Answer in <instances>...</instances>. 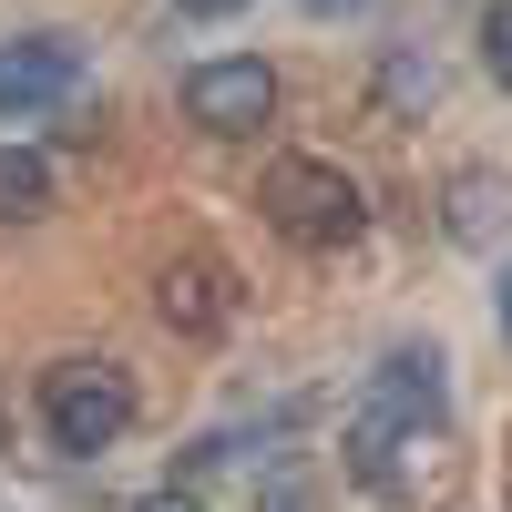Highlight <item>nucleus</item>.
<instances>
[{
	"mask_svg": "<svg viewBox=\"0 0 512 512\" xmlns=\"http://www.w3.org/2000/svg\"><path fill=\"white\" fill-rule=\"evenodd\" d=\"M256 205H267V226L287 246H308V256L359 246V226H369V195L349 185V164H318V154H277L267 185H256Z\"/></svg>",
	"mask_w": 512,
	"mask_h": 512,
	"instance_id": "1",
	"label": "nucleus"
},
{
	"mask_svg": "<svg viewBox=\"0 0 512 512\" xmlns=\"http://www.w3.org/2000/svg\"><path fill=\"white\" fill-rule=\"evenodd\" d=\"M41 431H52L72 461L113 451L123 431H134V379H123L113 359H62L52 379H41Z\"/></svg>",
	"mask_w": 512,
	"mask_h": 512,
	"instance_id": "2",
	"label": "nucleus"
},
{
	"mask_svg": "<svg viewBox=\"0 0 512 512\" xmlns=\"http://www.w3.org/2000/svg\"><path fill=\"white\" fill-rule=\"evenodd\" d=\"M185 123H195V134H226V144L267 134V123H277V72H267V52H216V62H195V72H185Z\"/></svg>",
	"mask_w": 512,
	"mask_h": 512,
	"instance_id": "3",
	"label": "nucleus"
},
{
	"mask_svg": "<svg viewBox=\"0 0 512 512\" xmlns=\"http://www.w3.org/2000/svg\"><path fill=\"white\" fill-rule=\"evenodd\" d=\"M154 308L175 338H226L236 328V267L226 256H175V267L154 277Z\"/></svg>",
	"mask_w": 512,
	"mask_h": 512,
	"instance_id": "4",
	"label": "nucleus"
},
{
	"mask_svg": "<svg viewBox=\"0 0 512 512\" xmlns=\"http://www.w3.org/2000/svg\"><path fill=\"white\" fill-rule=\"evenodd\" d=\"M72 72H82V52H72L62 31H31V41H11V52H0V123L52 113V103L72 93Z\"/></svg>",
	"mask_w": 512,
	"mask_h": 512,
	"instance_id": "5",
	"label": "nucleus"
},
{
	"mask_svg": "<svg viewBox=\"0 0 512 512\" xmlns=\"http://www.w3.org/2000/svg\"><path fill=\"white\" fill-rule=\"evenodd\" d=\"M369 400L400 410V420H441V359H431V349H390L379 379H369Z\"/></svg>",
	"mask_w": 512,
	"mask_h": 512,
	"instance_id": "6",
	"label": "nucleus"
},
{
	"mask_svg": "<svg viewBox=\"0 0 512 512\" xmlns=\"http://www.w3.org/2000/svg\"><path fill=\"white\" fill-rule=\"evenodd\" d=\"M41 205H52V164L31 144H0V226H31Z\"/></svg>",
	"mask_w": 512,
	"mask_h": 512,
	"instance_id": "7",
	"label": "nucleus"
},
{
	"mask_svg": "<svg viewBox=\"0 0 512 512\" xmlns=\"http://www.w3.org/2000/svg\"><path fill=\"white\" fill-rule=\"evenodd\" d=\"M482 72L512 93V0H492V11H482Z\"/></svg>",
	"mask_w": 512,
	"mask_h": 512,
	"instance_id": "8",
	"label": "nucleus"
},
{
	"mask_svg": "<svg viewBox=\"0 0 512 512\" xmlns=\"http://www.w3.org/2000/svg\"><path fill=\"white\" fill-rule=\"evenodd\" d=\"M256 512H318V492L297 472H267V482H256Z\"/></svg>",
	"mask_w": 512,
	"mask_h": 512,
	"instance_id": "9",
	"label": "nucleus"
},
{
	"mask_svg": "<svg viewBox=\"0 0 512 512\" xmlns=\"http://www.w3.org/2000/svg\"><path fill=\"white\" fill-rule=\"evenodd\" d=\"M185 21H226V11H246V0H175Z\"/></svg>",
	"mask_w": 512,
	"mask_h": 512,
	"instance_id": "10",
	"label": "nucleus"
},
{
	"mask_svg": "<svg viewBox=\"0 0 512 512\" xmlns=\"http://www.w3.org/2000/svg\"><path fill=\"white\" fill-rule=\"evenodd\" d=\"M134 512H205L195 492H154V502H134Z\"/></svg>",
	"mask_w": 512,
	"mask_h": 512,
	"instance_id": "11",
	"label": "nucleus"
},
{
	"mask_svg": "<svg viewBox=\"0 0 512 512\" xmlns=\"http://www.w3.org/2000/svg\"><path fill=\"white\" fill-rule=\"evenodd\" d=\"M297 11H318V21H338V11H369V0H297Z\"/></svg>",
	"mask_w": 512,
	"mask_h": 512,
	"instance_id": "12",
	"label": "nucleus"
},
{
	"mask_svg": "<svg viewBox=\"0 0 512 512\" xmlns=\"http://www.w3.org/2000/svg\"><path fill=\"white\" fill-rule=\"evenodd\" d=\"M502 338H512V277H502Z\"/></svg>",
	"mask_w": 512,
	"mask_h": 512,
	"instance_id": "13",
	"label": "nucleus"
},
{
	"mask_svg": "<svg viewBox=\"0 0 512 512\" xmlns=\"http://www.w3.org/2000/svg\"><path fill=\"white\" fill-rule=\"evenodd\" d=\"M0 451H11V400H0Z\"/></svg>",
	"mask_w": 512,
	"mask_h": 512,
	"instance_id": "14",
	"label": "nucleus"
}]
</instances>
